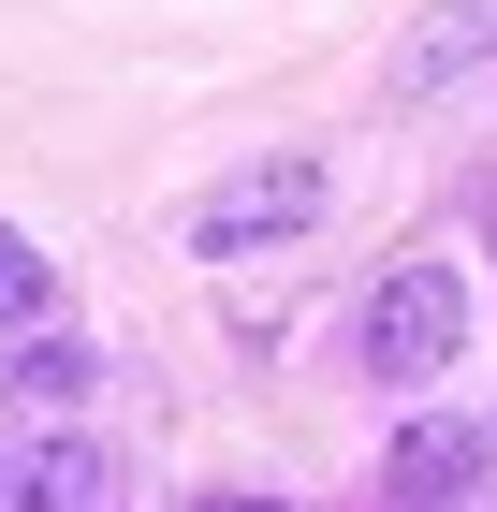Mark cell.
Listing matches in <instances>:
<instances>
[{
	"instance_id": "6",
	"label": "cell",
	"mask_w": 497,
	"mask_h": 512,
	"mask_svg": "<svg viewBox=\"0 0 497 512\" xmlns=\"http://www.w3.org/2000/svg\"><path fill=\"white\" fill-rule=\"evenodd\" d=\"M74 395H88V352H74V337H30V352L0 366V410H74Z\"/></svg>"
},
{
	"instance_id": "8",
	"label": "cell",
	"mask_w": 497,
	"mask_h": 512,
	"mask_svg": "<svg viewBox=\"0 0 497 512\" xmlns=\"http://www.w3.org/2000/svg\"><path fill=\"white\" fill-rule=\"evenodd\" d=\"M205 512H293V498H205Z\"/></svg>"
},
{
	"instance_id": "5",
	"label": "cell",
	"mask_w": 497,
	"mask_h": 512,
	"mask_svg": "<svg viewBox=\"0 0 497 512\" xmlns=\"http://www.w3.org/2000/svg\"><path fill=\"white\" fill-rule=\"evenodd\" d=\"M483 59H497V0H439L395 74H410V88H454V74H483Z\"/></svg>"
},
{
	"instance_id": "3",
	"label": "cell",
	"mask_w": 497,
	"mask_h": 512,
	"mask_svg": "<svg viewBox=\"0 0 497 512\" xmlns=\"http://www.w3.org/2000/svg\"><path fill=\"white\" fill-rule=\"evenodd\" d=\"M468 483H483V425H468V410H424V425L395 439V498H410V512H454Z\"/></svg>"
},
{
	"instance_id": "7",
	"label": "cell",
	"mask_w": 497,
	"mask_h": 512,
	"mask_svg": "<svg viewBox=\"0 0 497 512\" xmlns=\"http://www.w3.org/2000/svg\"><path fill=\"white\" fill-rule=\"evenodd\" d=\"M44 293H59V278H44V249L0 235V322H44Z\"/></svg>"
},
{
	"instance_id": "4",
	"label": "cell",
	"mask_w": 497,
	"mask_h": 512,
	"mask_svg": "<svg viewBox=\"0 0 497 512\" xmlns=\"http://www.w3.org/2000/svg\"><path fill=\"white\" fill-rule=\"evenodd\" d=\"M103 498V454L88 439H30V454H0V512H88Z\"/></svg>"
},
{
	"instance_id": "2",
	"label": "cell",
	"mask_w": 497,
	"mask_h": 512,
	"mask_svg": "<svg viewBox=\"0 0 497 512\" xmlns=\"http://www.w3.org/2000/svg\"><path fill=\"white\" fill-rule=\"evenodd\" d=\"M454 264H395L381 293H366V366H381V381H439V366H454Z\"/></svg>"
},
{
	"instance_id": "1",
	"label": "cell",
	"mask_w": 497,
	"mask_h": 512,
	"mask_svg": "<svg viewBox=\"0 0 497 512\" xmlns=\"http://www.w3.org/2000/svg\"><path fill=\"white\" fill-rule=\"evenodd\" d=\"M307 220H322V161H249V176H220V191L191 205V249L205 264H249V249H278V235H307Z\"/></svg>"
}]
</instances>
